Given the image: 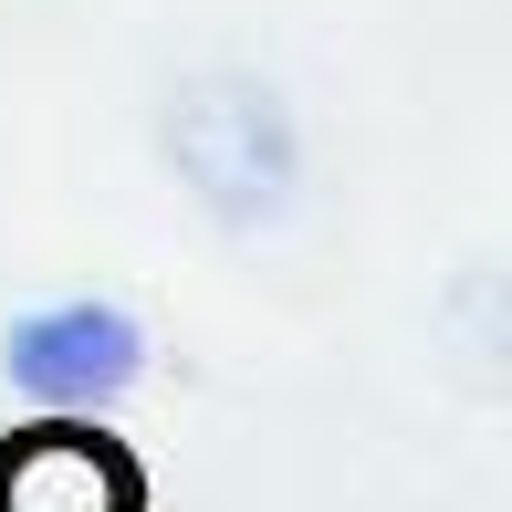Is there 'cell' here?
<instances>
[{
	"instance_id": "6da1fadb",
	"label": "cell",
	"mask_w": 512,
	"mask_h": 512,
	"mask_svg": "<svg viewBox=\"0 0 512 512\" xmlns=\"http://www.w3.org/2000/svg\"><path fill=\"white\" fill-rule=\"evenodd\" d=\"M157 147H168V178L189 189V209L230 241H272L304 209V115L251 63L178 74L157 105Z\"/></svg>"
},
{
	"instance_id": "7a4b0ae2",
	"label": "cell",
	"mask_w": 512,
	"mask_h": 512,
	"mask_svg": "<svg viewBox=\"0 0 512 512\" xmlns=\"http://www.w3.org/2000/svg\"><path fill=\"white\" fill-rule=\"evenodd\" d=\"M0 377H11V398H32L42 418H105L136 377H147V324L126 304H105V293L32 304V314H11V335H0Z\"/></svg>"
},
{
	"instance_id": "3957f363",
	"label": "cell",
	"mask_w": 512,
	"mask_h": 512,
	"mask_svg": "<svg viewBox=\"0 0 512 512\" xmlns=\"http://www.w3.org/2000/svg\"><path fill=\"white\" fill-rule=\"evenodd\" d=\"M0 512H136V471L115 460V439L42 418L0 450Z\"/></svg>"
}]
</instances>
